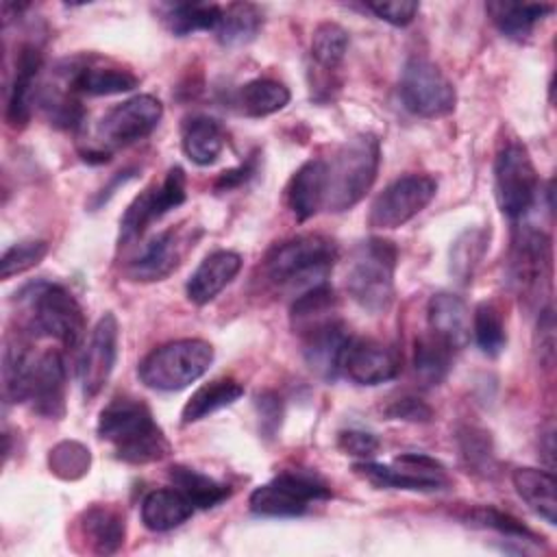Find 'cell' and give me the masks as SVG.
Segmentation results:
<instances>
[{
  "mask_svg": "<svg viewBox=\"0 0 557 557\" xmlns=\"http://www.w3.org/2000/svg\"><path fill=\"white\" fill-rule=\"evenodd\" d=\"M117 320L113 313H104L91 331V337L78 361V381L85 398L98 396L107 385L117 361Z\"/></svg>",
  "mask_w": 557,
  "mask_h": 557,
  "instance_id": "obj_16",
  "label": "cell"
},
{
  "mask_svg": "<svg viewBox=\"0 0 557 557\" xmlns=\"http://www.w3.org/2000/svg\"><path fill=\"white\" fill-rule=\"evenodd\" d=\"M342 372L359 385H379L400 372V357L392 346L370 337H350L342 357Z\"/></svg>",
  "mask_w": 557,
  "mask_h": 557,
  "instance_id": "obj_17",
  "label": "cell"
},
{
  "mask_svg": "<svg viewBox=\"0 0 557 557\" xmlns=\"http://www.w3.org/2000/svg\"><path fill=\"white\" fill-rule=\"evenodd\" d=\"M261 26H263V13L257 4L231 2V4L222 7L220 22H218L213 35L222 46L235 48V46H242V44H248L250 39H255Z\"/></svg>",
  "mask_w": 557,
  "mask_h": 557,
  "instance_id": "obj_32",
  "label": "cell"
},
{
  "mask_svg": "<svg viewBox=\"0 0 557 557\" xmlns=\"http://www.w3.org/2000/svg\"><path fill=\"white\" fill-rule=\"evenodd\" d=\"M168 476L172 487H176L194 505V509L218 507L231 496V487L226 483H220L187 466H172Z\"/></svg>",
  "mask_w": 557,
  "mask_h": 557,
  "instance_id": "obj_33",
  "label": "cell"
},
{
  "mask_svg": "<svg viewBox=\"0 0 557 557\" xmlns=\"http://www.w3.org/2000/svg\"><path fill=\"white\" fill-rule=\"evenodd\" d=\"M398 250L394 242L370 237L359 242L346 265L348 296L370 313H383L394 300V272Z\"/></svg>",
  "mask_w": 557,
  "mask_h": 557,
  "instance_id": "obj_4",
  "label": "cell"
},
{
  "mask_svg": "<svg viewBox=\"0 0 557 557\" xmlns=\"http://www.w3.org/2000/svg\"><path fill=\"white\" fill-rule=\"evenodd\" d=\"M437 191V181L429 174H407L389 183L372 202L368 224L372 228H398L416 218Z\"/></svg>",
  "mask_w": 557,
  "mask_h": 557,
  "instance_id": "obj_13",
  "label": "cell"
},
{
  "mask_svg": "<svg viewBox=\"0 0 557 557\" xmlns=\"http://www.w3.org/2000/svg\"><path fill=\"white\" fill-rule=\"evenodd\" d=\"M492 22L496 28L516 41H522L531 35L533 26L553 11V4H535V2H507V0H494L485 4Z\"/></svg>",
  "mask_w": 557,
  "mask_h": 557,
  "instance_id": "obj_28",
  "label": "cell"
},
{
  "mask_svg": "<svg viewBox=\"0 0 557 557\" xmlns=\"http://www.w3.org/2000/svg\"><path fill=\"white\" fill-rule=\"evenodd\" d=\"M400 100L420 117L448 115L457 104V91L448 76L429 59L411 57L400 74Z\"/></svg>",
  "mask_w": 557,
  "mask_h": 557,
  "instance_id": "obj_9",
  "label": "cell"
},
{
  "mask_svg": "<svg viewBox=\"0 0 557 557\" xmlns=\"http://www.w3.org/2000/svg\"><path fill=\"white\" fill-rule=\"evenodd\" d=\"M494 189L500 211L511 220H520L533 207L540 178L524 146L507 144L498 152L494 163Z\"/></svg>",
  "mask_w": 557,
  "mask_h": 557,
  "instance_id": "obj_10",
  "label": "cell"
},
{
  "mask_svg": "<svg viewBox=\"0 0 557 557\" xmlns=\"http://www.w3.org/2000/svg\"><path fill=\"white\" fill-rule=\"evenodd\" d=\"M366 9L392 26H407L418 15L420 4L413 0H389V2H366Z\"/></svg>",
  "mask_w": 557,
  "mask_h": 557,
  "instance_id": "obj_46",
  "label": "cell"
},
{
  "mask_svg": "<svg viewBox=\"0 0 557 557\" xmlns=\"http://www.w3.org/2000/svg\"><path fill=\"white\" fill-rule=\"evenodd\" d=\"M337 446L344 455H350V457H359L361 461L363 459H370L376 455L381 442L374 433L370 431H361V429H348V431H339L337 435Z\"/></svg>",
  "mask_w": 557,
  "mask_h": 557,
  "instance_id": "obj_47",
  "label": "cell"
},
{
  "mask_svg": "<svg viewBox=\"0 0 557 557\" xmlns=\"http://www.w3.org/2000/svg\"><path fill=\"white\" fill-rule=\"evenodd\" d=\"M39 104L46 111L50 124L59 128H76L83 122V107L70 89H59V87H48L39 94Z\"/></svg>",
  "mask_w": 557,
  "mask_h": 557,
  "instance_id": "obj_42",
  "label": "cell"
},
{
  "mask_svg": "<svg viewBox=\"0 0 557 557\" xmlns=\"http://www.w3.org/2000/svg\"><path fill=\"white\" fill-rule=\"evenodd\" d=\"M161 115H163V104L159 98L150 94H139L115 104L100 117L96 126V135L100 141L98 148L109 152L113 148L131 146L144 139L157 128V124L161 122Z\"/></svg>",
  "mask_w": 557,
  "mask_h": 557,
  "instance_id": "obj_12",
  "label": "cell"
},
{
  "mask_svg": "<svg viewBox=\"0 0 557 557\" xmlns=\"http://www.w3.org/2000/svg\"><path fill=\"white\" fill-rule=\"evenodd\" d=\"M59 74L65 78V87L76 96H113L139 85V78L131 70L102 61L100 57H76L65 61V67H61Z\"/></svg>",
  "mask_w": 557,
  "mask_h": 557,
  "instance_id": "obj_15",
  "label": "cell"
},
{
  "mask_svg": "<svg viewBox=\"0 0 557 557\" xmlns=\"http://www.w3.org/2000/svg\"><path fill=\"white\" fill-rule=\"evenodd\" d=\"M257 172V157L252 154L250 159H246L242 165L237 168H231V170H224L218 178H215V191H228V189H235L239 187L242 183H246L252 174Z\"/></svg>",
  "mask_w": 557,
  "mask_h": 557,
  "instance_id": "obj_50",
  "label": "cell"
},
{
  "mask_svg": "<svg viewBox=\"0 0 557 557\" xmlns=\"http://www.w3.org/2000/svg\"><path fill=\"white\" fill-rule=\"evenodd\" d=\"M355 474L376 487H394L409 492H437L448 485L446 468L424 453H405L392 463L359 461L352 466Z\"/></svg>",
  "mask_w": 557,
  "mask_h": 557,
  "instance_id": "obj_11",
  "label": "cell"
},
{
  "mask_svg": "<svg viewBox=\"0 0 557 557\" xmlns=\"http://www.w3.org/2000/svg\"><path fill=\"white\" fill-rule=\"evenodd\" d=\"M453 350L455 348L450 344H446L442 337H437L431 331L416 337V342H413L416 379L424 387L440 385L453 366Z\"/></svg>",
  "mask_w": 557,
  "mask_h": 557,
  "instance_id": "obj_30",
  "label": "cell"
},
{
  "mask_svg": "<svg viewBox=\"0 0 557 557\" xmlns=\"http://www.w3.org/2000/svg\"><path fill=\"white\" fill-rule=\"evenodd\" d=\"M213 361V346L198 337L168 342L148 352L137 374L141 383L157 392H178L198 381Z\"/></svg>",
  "mask_w": 557,
  "mask_h": 557,
  "instance_id": "obj_5",
  "label": "cell"
},
{
  "mask_svg": "<svg viewBox=\"0 0 557 557\" xmlns=\"http://www.w3.org/2000/svg\"><path fill=\"white\" fill-rule=\"evenodd\" d=\"M331 498V487L311 472L289 470L252 490L250 511L265 518H294L305 513L311 503Z\"/></svg>",
  "mask_w": 557,
  "mask_h": 557,
  "instance_id": "obj_6",
  "label": "cell"
},
{
  "mask_svg": "<svg viewBox=\"0 0 557 557\" xmlns=\"http://www.w3.org/2000/svg\"><path fill=\"white\" fill-rule=\"evenodd\" d=\"M28 400L35 413L59 420L65 413V363L57 350L35 359Z\"/></svg>",
  "mask_w": 557,
  "mask_h": 557,
  "instance_id": "obj_20",
  "label": "cell"
},
{
  "mask_svg": "<svg viewBox=\"0 0 557 557\" xmlns=\"http://www.w3.org/2000/svg\"><path fill=\"white\" fill-rule=\"evenodd\" d=\"M30 324L41 335L54 337L67 348L81 344L85 315L78 300L59 283H39L28 294Z\"/></svg>",
  "mask_w": 557,
  "mask_h": 557,
  "instance_id": "obj_8",
  "label": "cell"
},
{
  "mask_svg": "<svg viewBox=\"0 0 557 557\" xmlns=\"http://www.w3.org/2000/svg\"><path fill=\"white\" fill-rule=\"evenodd\" d=\"M381 163V144L374 135L361 133L337 146L326 165L324 209L342 213L352 209L374 185Z\"/></svg>",
  "mask_w": 557,
  "mask_h": 557,
  "instance_id": "obj_3",
  "label": "cell"
},
{
  "mask_svg": "<svg viewBox=\"0 0 557 557\" xmlns=\"http://www.w3.org/2000/svg\"><path fill=\"white\" fill-rule=\"evenodd\" d=\"M187 181L183 168L174 165L165 172L161 183L146 187L124 211L120 220V244H128L146 233V228L161 220L168 211L185 202Z\"/></svg>",
  "mask_w": 557,
  "mask_h": 557,
  "instance_id": "obj_14",
  "label": "cell"
},
{
  "mask_svg": "<svg viewBox=\"0 0 557 557\" xmlns=\"http://www.w3.org/2000/svg\"><path fill=\"white\" fill-rule=\"evenodd\" d=\"M298 335L302 339V357L309 370L324 381L337 379L342 372V357L350 339L344 322L335 315Z\"/></svg>",
  "mask_w": 557,
  "mask_h": 557,
  "instance_id": "obj_18",
  "label": "cell"
},
{
  "mask_svg": "<svg viewBox=\"0 0 557 557\" xmlns=\"http://www.w3.org/2000/svg\"><path fill=\"white\" fill-rule=\"evenodd\" d=\"M470 520L472 524H479V527H490L507 537H520V540H531V542H537V535L524 527L516 516L511 513H505L496 507H479L470 513Z\"/></svg>",
  "mask_w": 557,
  "mask_h": 557,
  "instance_id": "obj_44",
  "label": "cell"
},
{
  "mask_svg": "<svg viewBox=\"0 0 557 557\" xmlns=\"http://www.w3.org/2000/svg\"><path fill=\"white\" fill-rule=\"evenodd\" d=\"M385 416L405 422H429L433 418V409L416 396H400L387 405Z\"/></svg>",
  "mask_w": 557,
  "mask_h": 557,
  "instance_id": "obj_48",
  "label": "cell"
},
{
  "mask_svg": "<svg viewBox=\"0 0 557 557\" xmlns=\"http://www.w3.org/2000/svg\"><path fill=\"white\" fill-rule=\"evenodd\" d=\"M459 457L468 472L479 476H492L496 472V455L490 440V433L479 426H461L457 431Z\"/></svg>",
  "mask_w": 557,
  "mask_h": 557,
  "instance_id": "obj_39",
  "label": "cell"
},
{
  "mask_svg": "<svg viewBox=\"0 0 557 557\" xmlns=\"http://www.w3.org/2000/svg\"><path fill=\"white\" fill-rule=\"evenodd\" d=\"M35 368V357L26 346L13 342L7 344L2 357V394L7 403H24L28 400L30 376Z\"/></svg>",
  "mask_w": 557,
  "mask_h": 557,
  "instance_id": "obj_36",
  "label": "cell"
},
{
  "mask_svg": "<svg viewBox=\"0 0 557 557\" xmlns=\"http://www.w3.org/2000/svg\"><path fill=\"white\" fill-rule=\"evenodd\" d=\"M487 246H490V231H485V228L463 231L450 246V261H448L450 276L457 283L468 285L472 281Z\"/></svg>",
  "mask_w": 557,
  "mask_h": 557,
  "instance_id": "obj_37",
  "label": "cell"
},
{
  "mask_svg": "<svg viewBox=\"0 0 557 557\" xmlns=\"http://www.w3.org/2000/svg\"><path fill=\"white\" fill-rule=\"evenodd\" d=\"M41 52L33 44L20 46L17 59H15V76L9 89V102H7V120L11 126H26L30 120V107L35 100V78L41 70Z\"/></svg>",
  "mask_w": 557,
  "mask_h": 557,
  "instance_id": "obj_23",
  "label": "cell"
},
{
  "mask_svg": "<svg viewBox=\"0 0 557 557\" xmlns=\"http://www.w3.org/2000/svg\"><path fill=\"white\" fill-rule=\"evenodd\" d=\"M191 513H194V505L176 487L152 490L141 500V522L146 529L154 533H163L181 527L191 518Z\"/></svg>",
  "mask_w": 557,
  "mask_h": 557,
  "instance_id": "obj_25",
  "label": "cell"
},
{
  "mask_svg": "<svg viewBox=\"0 0 557 557\" xmlns=\"http://www.w3.org/2000/svg\"><path fill=\"white\" fill-rule=\"evenodd\" d=\"M537 337H540V361L544 366L553 363L555 357V318H553V309L544 307L540 311V320H537Z\"/></svg>",
  "mask_w": 557,
  "mask_h": 557,
  "instance_id": "obj_49",
  "label": "cell"
},
{
  "mask_svg": "<svg viewBox=\"0 0 557 557\" xmlns=\"http://www.w3.org/2000/svg\"><path fill=\"white\" fill-rule=\"evenodd\" d=\"M255 409L259 418V431L263 433V437H274L283 420L281 396L274 392H259L255 398Z\"/></svg>",
  "mask_w": 557,
  "mask_h": 557,
  "instance_id": "obj_45",
  "label": "cell"
},
{
  "mask_svg": "<svg viewBox=\"0 0 557 557\" xmlns=\"http://www.w3.org/2000/svg\"><path fill=\"white\" fill-rule=\"evenodd\" d=\"M46 255H48V242H44V239H28V242L13 244L11 248L4 250L2 261H0L2 281H9L15 274H22V272L35 268Z\"/></svg>",
  "mask_w": 557,
  "mask_h": 557,
  "instance_id": "obj_43",
  "label": "cell"
},
{
  "mask_svg": "<svg viewBox=\"0 0 557 557\" xmlns=\"http://www.w3.org/2000/svg\"><path fill=\"white\" fill-rule=\"evenodd\" d=\"M550 237L531 226L520 224L513 228L511 248L507 259V272L511 287L520 298H542L550 285Z\"/></svg>",
  "mask_w": 557,
  "mask_h": 557,
  "instance_id": "obj_7",
  "label": "cell"
},
{
  "mask_svg": "<svg viewBox=\"0 0 557 557\" xmlns=\"http://www.w3.org/2000/svg\"><path fill=\"white\" fill-rule=\"evenodd\" d=\"M242 270V257L233 250H215L207 255L187 278L185 292L194 305L213 300Z\"/></svg>",
  "mask_w": 557,
  "mask_h": 557,
  "instance_id": "obj_21",
  "label": "cell"
},
{
  "mask_svg": "<svg viewBox=\"0 0 557 557\" xmlns=\"http://www.w3.org/2000/svg\"><path fill=\"white\" fill-rule=\"evenodd\" d=\"M98 435L126 463H152L170 455L172 446L146 403L117 396L100 411Z\"/></svg>",
  "mask_w": 557,
  "mask_h": 557,
  "instance_id": "obj_1",
  "label": "cell"
},
{
  "mask_svg": "<svg viewBox=\"0 0 557 557\" xmlns=\"http://www.w3.org/2000/svg\"><path fill=\"white\" fill-rule=\"evenodd\" d=\"M289 102V89L272 78H255L239 89V107L250 117H265Z\"/></svg>",
  "mask_w": 557,
  "mask_h": 557,
  "instance_id": "obj_38",
  "label": "cell"
},
{
  "mask_svg": "<svg viewBox=\"0 0 557 557\" xmlns=\"http://www.w3.org/2000/svg\"><path fill=\"white\" fill-rule=\"evenodd\" d=\"M337 261V246L324 235H298L276 244L265 257L263 270L268 281L292 294L294 298L302 292L326 283Z\"/></svg>",
  "mask_w": 557,
  "mask_h": 557,
  "instance_id": "obj_2",
  "label": "cell"
},
{
  "mask_svg": "<svg viewBox=\"0 0 557 557\" xmlns=\"http://www.w3.org/2000/svg\"><path fill=\"white\" fill-rule=\"evenodd\" d=\"M429 331L450 344L455 350L470 339V313L466 302L455 294H435L426 305Z\"/></svg>",
  "mask_w": 557,
  "mask_h": 557,
  "instance_id": "obj_24",
  "label": "cell"
},
{
  "mask_svg": "<svg viewBox=\"0 0 557 557\" xmlns=\"http://www.w3.org/2000/svg\"><path fill=\"white\" fill-rule=\"evenodd\" d=\"M348 50V33L335 22H322L311 35V59L318 67L333 72Z\"/></svg>",
  "mask_w": 557,
  "mask_h": 557,
  "instance_id": "obj_40",
  "label": "cell"
},
{
  "mask_svg": "<svg viewBox=\"0 0 557 557\" xmlns=\"http://www.w3.org/2000/svg\"><path fill=\"white\" fill-rule=\"evenodd\" d=\"M326 189V165L324 159L305 161L287 183L285 198L296 220L305 222L324 209Z\"/></svg>",
  "mask_w": 557,
  "mask_h": 557,
  "instance_id": "obj_22",
  "label": "cell"
},
{
  "mask_svg": "<svg viewBox=\"0 0 557 557\" xmlns=\"http://www.w3.org/2000/svg\"><path fill=\"white\" fill-rule=\"evenodd\" d=\"M187 248H189V244H187V237L183 231H178V228L161 231L128 263L126 274L133 281H141V283L161 281V278L170 276L181 265Z\"/></svg>",
  "mask_w": 557,
  "mask_h": 557,
  "instance_id": "obj_19",
  "label": "cell"
},
{
  "mask_svg": "<svg viewBox=\"0 0 557 557\" xmlns=\"http://www.w3.org/2000/svg\"><path fill=\"white\" fill-rule=\"evenodd\" d=\"M518 496L548 524L557 522V483L548 470L537 468H516L511 474Z\"/></svg>",
  "mask_w": 557,
  "mask_h": 557,
  "instance_id": "obj_26",
  "label": "cell"
},
{
  "mask_svg": "<svg viewBox=\"0 0 557 557\" xmlns=\"http://www.w3.org/2000/svg\"><path fill=\"white\" fill-rule=\"evenodd\" d=\"M181 146L191 163L211 165L224 148V131L213 117L194 115L183 124Z\"/></svg>",
  "mask_w": 557,
  "mask_h": 557,
  "instance_id": "obj_27",
  "label": "cell"
},
{
  "mask_svg": "<svg viewBox=\"0 0 557 557\" xmlns=\"http://www.w3.org/2000/svg\"><path fill=\"white\" fill-rule=\"evenodd\" d=\"M222 7L209 2H170L161 7V20L170 33L185 37L198 30H215Z\"/></svg>",
  "mask_w": 557,
  "mask_h": 557,
  "instance_id": "obj_34",
  "label": "cell"
},
{
  "mask_svg": "<svg viewBox=\"0 0 557 557\" xmlns=\"http://www.w3.org/2000/svg\"><path fill=\"white\" fill-rule=\"evenodd\" d=\"M242 396H244V387L235 379H213L189 396V400L181 411V422L183 424L198 422L224 407H231Z\"/></svg>",
  "mask_w": 557,
  "mask_h": 557,
  "instance_id": "obj_31",
  "label": "cell"
},
{
  "mask_svg": "<svg viewBox=\"0 0 557 557\" xmlns=\"http://www.w3.org/2000/svg\"><path fill=\"white\" fill-rule=\"evenodd\" d=\"M470 333L474 335L476 346L481 348V352L487 355V357L500 355L503 348L507 346V331H505L500 309L492 302H481L474 309Z\"/></svg>",
  "mask_w": 557,
  "mask_h": 557,
  "instance_id": "obj_41",
  "label": "cell"
},
{
  "mask_svg": "<svg viewBox=\"0 0 557 557\" xmlns=\"http://www.w3.org/2000/svg\"><path fill=\"white\" fill-rule=\"evenodd\" d=\"M337 315V296L329 283L315 285L294 298L289 318L296 333H302L324 320Z\"/></svg>",
  "mask_w": 557,
  "mask_h": 557,
  "instance_id": "obj_35",
  "label": "cell"
},
{
  "mask_svg": "<svg viewBox=\"0 0 557 557\" xmlns=\"http://www.w3.org/2000/svg\"><path fill=\"white\" fill-rule=\"evenodd\" d=\"M81 529L89 540L91 548L100 555H111L124 544V516L107 505L89 507L81 518Z\"/></svg>",
  "mask_w": 557,
  "mask_h": 557,
  "instance_id": "obj_29",
  "label": "cell"
}]
</instances>
